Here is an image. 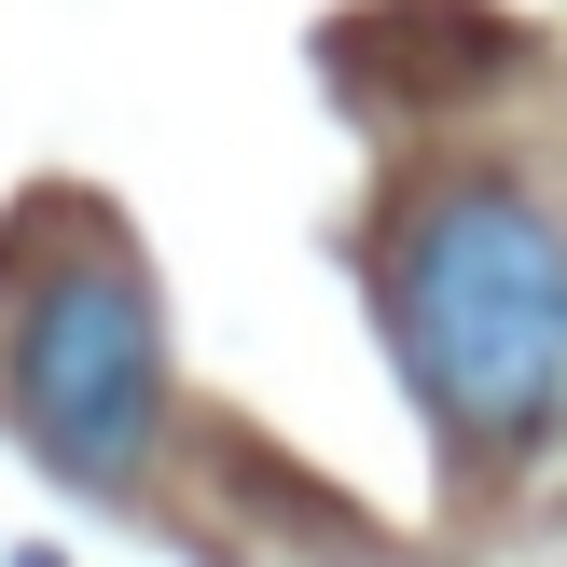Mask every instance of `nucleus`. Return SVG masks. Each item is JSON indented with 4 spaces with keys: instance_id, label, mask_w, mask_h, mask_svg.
<instances>
[{
    "instance_id": "2",
    "label": "nucleus",
    "mask_w": 567,
    "mask_h": 567,
    "mask_svg": "<svg viewBox=\"0 0 567 567\" xmlns=\"http://www.w3.org/2000/svg\"><path fill=\"white\" fill-rule=\"evenodd\" d=\"M14 415L70 485H138L153 415H166V319L125 249H83L42 277V305L14 332Z\"/></svg>"
},
{
    "instance_id": "1",
    "label": "nucleus",
    "mask_w": 567,
    "mask_h": 567,
    "mask_svg": "<svg viewBox=\"0 0 567 567\" xmlns=\"http://www.w3.org/2000/svg\"><path fill=\"white\" fill-rule=\"evenodd\" d=\"M402 374L457 443H540L567 415V221L498 181H457L388 249Z\"/></svg>"
}]
</instances>
